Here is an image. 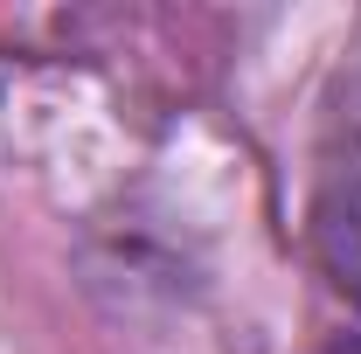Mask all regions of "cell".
Listing matches in <instances>:
<instances>
[{"label":"cell","mask_w":361,"mask_h":354,"mask_svg":"<svg viewBox=\"0 0 361 354\" xmlns=\"http://www.w3.org/2000/svg\"><path fill=\"white\" fill-rule=\"evenodd\" d=\"M313 250L334 292L361 306V70H348L326 111H319L313 146Z\"/></svg>","instance_id":"obj_1"},{"label":"cell","mask_w":361,"mask_h":354,"mask_svg":"<svg viewBox=\"0 0 361 354\" xmlns=\"http://www.w3.org/2000/svg\"><path fill=\"white\" fill-rule=\"evenodd\" d=\"M313 354H361V334H334V341H319Z\"/></svg>","instance_id":"obj_2"}]
</instances>
